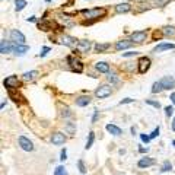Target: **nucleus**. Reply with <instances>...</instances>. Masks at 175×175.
Here are the masks:
<instances>
[{"label":"nucleus","instance_id":"1","mask_svg":"<svg viewBox=\"0 0 175 175\" xmlns=\"http://www.w3.org/2000/svg\"><path fill=\"white\" fill-rule=\"evenodd\" d=\"M82 13L88 19H99V18L105 16L107 10L102 7H95V9H89V10H82Z\"/></svg>","mask_w":175,"mask_h":175},{"label":"nucleus","instance_id":"2","mask_svg":"<svg viewBox=\"0 0 175 175\" xmlns=\"http://www.w3.org/2000/svg\"><path fill=\"white\" fill-rule=\"evenodd\" d=\"M19 146H21L23 150H26V152H32L34 150V143L31 142L29 139H26L25 136L19 137Z\"/></svg>","mask_w":175,"mask_h":175},{"label":"nucleus","instance_id":"3","mask_svg":"<svg viewBox=\"0 0 175 175\" xmlns=\"http://www.w3.org/2000/svg\"><path fill=\"white\" fill-rule=\"evenodd\" d=\"M10 39L15 44H23L25 43V35H23L21 31L13 29V31H10Z\"/></svg>","mask_w":175,"mask_h":175},{"label":"nucleus","instance_id":"4","mask_svg":"<svg viewBox=\"0 0 175 175\" xmlns=\"http://www.w3.org/2000/svg\"><path fill=\"white\" fill-rule=\"evenodd\" d=\"M146 37H148L146 31H134V32L131 34V41L137 43V44H142L146 39Z\"/></svg>","mask_w":175,"mask_h":175},{"label":"nucleus","instance_id":"5","mask_svg":"<svg viewBox=\"0 0 175 175\" xmlns=\"http://www.w3.org/2000/svg\"><path fill=\"white\" fill-rule=\"evenodd\" d=\"M150 67V59L149 57H140L139 60V71L140 73H146Z\"/></svg>","mask_w":175,"mask_h":175},{"label":"nucleus","instance_id":"6","mask_svg":"<svg viewBox=\"0 0 175 175\" xmlns=\"http://www.w3.org/2000/svg\"><path fill=\"white\" fill-rule=\"evenodd\" d=\"M3 85H5L7 89H15V88L19 86V80H18L16 76H9V77H6L5 79Z\"/></svg>","mask_w":175,"mask_h":175},{"label":"nucleus","instance_id":"7","mask_svg":"<svg viewBox=\"0 0 175 175\" xmlns=\"http://www.w3.org/2000/svg\"><path fill=\"white\" fill-rule=\"evenodd\" d=\"M91 47H92L91 41H88V39H82V41H79V43H77L76 50L79 51V53H88V51L91 50Z\"/></svg>","mask_w":175,"mask_h":175},{"label":"nucleus","instance_id":"8","mask_svg":"<svg viewBox=\"0 0 175 175\" xmlns=\"http://www.w3.org/2000/svg\"><path fill=\"white\" fill-rule=\"evenodd\" d=\"M95 95H96V98H107V96L111 95V88L108 85H104V86H101L99 89H96Z\"/></svg>","mask_w":175,"mask_h":175},{"label":"nucleus","instance_id":"9","mask_svg":"<svg viewBox=\"0 0 175 175\" xmlns=\"http://www.w3.org/2000/svg\"><path fill=\"white\" fill-rule=\"evenodd\" d=\"M159 82L162 83V88H164V89H172V88L175 86V80L172 76H164Z\"/></svg>","mask_w":175,"mask_h":175},{"label":"nucleus","instance_id":"10","mask_svg":"<svg viewBox=\"0 0 175 175\" xmlns=\"http://www.w3.org/2000/svg\"><path fill=\"white\" fill-rule=\"evenodd\" d=\"M67 61L70 63V66H71V69L75 71H77V73H80V71L83 70V66H82V63L77 60V59H75V57H69L67 59Z\"/></svg>","mask_w":175,"mask_h":175},{"label":"nucleus","instance_id":"11","mask_svg":"<svg viewBox=\"0 0 175 175\" xmlns=\"http://www.w3.org/2000/svg\"><path fill=\"white\" fill-rule=\"evenodd\" d=\"M28 50H29L28 45H22V44H15V45H12V51H13L16 55H23Z\"/></svg>","mask_w":175,"mask_h":175},{"label":"nucleus","instance_id":"12","mask_svg":"<svg viewBox=\"0 0 175 175\" xmlns=\"http://www.w3.org/2000/svg\"><path fill=\"white\" fill-rule=\"evenodd\" d=\"M59 43H60V44H64V45H67V47H76V45H77L76 39L73 38V37H69V35H63Z\"/></svg>","mask_w":175,"mask_h":175},{"label":"nucleus","instance_id":"13","mask_svg":"<svg viewBox=\"0 0 175 175\" xmlns=\"http://www.w3.org/2000/svg\"><path fill=\"white\" fill-rule=\"evenodd\" d=\"M51 142H53V144H57V146H60V144H63V143L66 142V136L63 134V133H54L53 134V137H51Z\"/></svg>","mask_w":175,"mask_h":175},{"label":"nucleus","instance_id":"14","mask_svg":"<svg viewBox=\"0 0 175 175\" xmlns=\"http://www.w3.org/2000/svg\"><path fill=\"white\" fill-rule=\"evenodd\" d=\"M139 168H148V166H152V165H155V159L152 158H142L140 161H139Z\"/></svg>","mask_w":175,"mask_h":175},{"label":"nucleus","instance_id":"15","mask_svg":"<svg viewBox=\"0 0 175 175\" xmlns=\"http://www.w3.org/2000/svg\"><path fill=\"white\" fill-rule=\"evenodd\" d=\"M131 10L130 3H120V5L115 6V12L117 13H127V12Z\"/></svg>","mask_w":175,"mask_h":175},{"label":"nucleus","instance_id":"16","mask_svg":"<svg viewBox=\"0 0 175 175\" xmlns=\"http://www.w3.org/2000/svg\"><path fill=\"white\" fill-rule=\"evenodd\" d=\"M95 69H96L99 73H108L109 71V64L108 63H105V61H98V63L95 64Z\"/></svg>","mask_w":175,"mask_h":175},{"label":"nucleus","instance_id":"17","mask_svg":"<svg viewBox=\"0 0 175 175\" xmlns=\"http://www.w3.org/2000/svg\"><path fill=\"white\" fill-rule=\"evenodd\" d=\"M133 45V41H128V39H121L118 43L115 44V48L117 50H126V48H130Z\"/></svg>","mask_w":175,"mask_h":175},{"label":"nucleus","instance_id":"18","mask_svg":"<svg viewBox=\"0 0 175 175\" xmlns=\"http://www.w3.org/2000/svg\"><path fill=\"white\" fill-rule=\"evenodd\" d=\"M175 48V45L174 44H168V43H162V44H159L156 48L153 50L155 53H161V51H165V50H172Z\"/></svg>","mask_w":175,"mask_h":175},{"label":"nucleus","instance_id":"19","mask_svg":"<svg viewBox=\"0 0 175 175\" xmlns=\"http://www.w3.org/2000/svg\"><path fill=\"white\" fill-rule=\"evenodd\" d=\"M107 131L108 133H111L112 136H120L121 134V128L120 127H117V126H114V124H107Z\"/></svg>","mask_w":175,"mask_h":175},{"label":"nucleus","instance_id":"20","mask_svg":"<svg viewBox=\"0 0 175 175\" xmlns=\"http://www.w3.org/2000/svg\"><path fill=\"white\" fill-rule=\"evenodd\" d=\"M10 50H12L10 43H7V41H5V39L0 43V53H2V54H7Z\"/></svg>","mask_w":175,"mask_h":175},{"label":"nucleus","instance_id":"21","mask_svg":"<svg viewBox=\"0 0 175 175\" xmlns=\"http://www.w3.org/2000/svg\"><path fill=\"white\" fill-rule=\"evenodd\" d=\"M91 104V98L89 96H79L76 99V105L77 107H86V105Z\"/></svg>","mask_w":175,"mask_h":175},{"label":"nucleus","instance_id":"22","mask_svg":"<svg viewBox=\"0 0 175 175\" xmlns=\"http://www.w3.org/2000/svg\"><path fill=\"white\" fill-rule=\"evenodd\" d=\"M37 76H38V71H37V70L26 71V73H23V80H26V82H31V80H34V79H35Z\"/></svg>","mask_w":175,"mask_h":175},{"label":"nucleus","instance_id":"23","mask_svg":"<svg viewBox=\"0 0 175 175\" xmlns=\"http://www.w3.org/2000/svg\"><path fill=\"white\" fill-rule=\"evenodd\" d=\"M162 32L166 37H172V35H175V26H165L162 29Z\"/></svg>","mask_w":175,"mask_h":175},{"label":"nucleus","instance_id":"24","mask_svg":"<svg viewBox=\"0 0 175 175\" xmlns=\"http://www.w3.org/2000/svg\"><path fill=\"white\" fill-rule=\"evenodd\" d=\"M93 140H95V133H93V131H91V133H89V137H88V142H86V146H85V149H91V148H92Z\"/></svg>","mask_w":175,"mask_h":175},{"label":"nucleus","instance_id":"25","mask_svg":"<svg viewBox=\"0 0 175 175\" xmlns=\"http://www.w3.org/2000/svg\"><path fill=\"white\" fill-rule=\"evenodd\" d=\"M109 48V44L108 43H105V44H96L95 45V50L98 51V53H102V51H105V50H108Z\"/></svg>","mask_w":175,"mask_h":175},{"label":"nucleus","instance_id":"26","mask_svg":"<svg viewBox=\"0 0 175 175\" xmlns=\"http://www.w3.org/2000/svg\"><path fill=\"white\" fill-rule=\"evenodd\" d=\"M161 91H164V88H162V83L161 82H155L152 86V93H158Z\"/></svg>","mask_w":175,"mask_h":175},{"label":"nucleus","instance_id":"27","mask_svg":"<svg viewBox=\"0 0 175 175\" xmlns=\"http://www.w3.org/2000/svg\"><path fill=\"white\" fill-rule=\"evenodd\" d=\"M15 6H16V10L21 12L22 9L26 6V2H25V0H16V2H15Z\"/></svg>","mask_w":175,"mask_h":175},{"label":"nucleus","instance_id":"28","mask_svg":"<svg viewBox=\"0 0 175 175\" xmlns=\"http://www.w3.org/2000/svg\"><path fill=\"white\" fill-rule=\"evenodd\" d=\"M54 175H69L67 174V171L64 169V166H57V168H55L54 169Z\"/></svg>","mask_w":175,"mask_h":175},{"label":"nucleus","instance_id":"29","mask_svg":"<svg viewBox=\"0 0 175 175\" xmlns=\"http://www.w3.org/2000/svg\"><path fill=\"white\" fill-rule=\"evenodd\" d=\"M172 169V165L168 162V161H165L164 165H162V168H161V172H168V171Z\"/></svg>","mask_w":175,"mask_h":175},{"label":"nucleus","instance_id":"30","mask_svg":"<svg viewBox=\"0 0 175 175\" xmlns=\"http://www.w3.org/2000/svg\"><path fill=\"white\" fill-rule=\"evenodd\" d=\"M77 166H79V171H80L82 174H85V172H86V168H85V164H83L82 159H80V161H77Z\"/></svg>","mask_w":175,"mask_h":175},{"label":"nucleus","instance_id":"31","mask_svg":"<svg viewBox=\"0 0 175 175\" xmlns=\"http://www.w3.org/2000/svg\"><path fill=\"white\" fill-rule=\"evenodd\" d=\"M146 104L149 105H152V107H155V108H161V104L159 102H156V101H152V99H146Z\"/></svg>","mask_w":175,"mask_h":175},{"label":"nucleus","instance_id":"32","mask_svg":"<svg viewBox=\"0 0 175 175\" xmlns=\"http://www.w3.org/2000/svg\"><path fill=\"white\" fill-rule=\"evenodd\" d=\"M165 114H166V117H172V114H174V107H165Z\"/></svg>","mask_w":175,"mask_h":175},{"label":"nucleus","instance_id":"33","mask_svg":"<svg viewBox=\"0 0 175 175\" xmlns=\"http://www.w3.org/2000/svg\"><path fill=\"white\" fill-rule=\"evenodd\" d=\"M166 3H169V0H156V2H155V5L159 6V7H162V6H165Z\"/></svg>","mask_w":175,"mask_h":175},{"label":"nucleus","instance_id":"34","mask_svg":"<svg viewBox=\"0 0 175 175\" xmlns=\"http://www.w3.org/2000/svg\"><path fill=\"white\" fill-rule=\"evenodd\" d=\"M108 80H109L111 83H118V79L115 77V75H111V73L108 75Z\"/></svg>","mask_w":175,"mask_h":175},{"label":"nucleus","instance_id":"35","mask_svg":"<svg viewBox=\"0 0 175 175\" xmlns=\"http://www.w3.org/2000/svg\"><path fill=\"white\" fill-rule=\"evenodd\" d=\"M140 139H142V142H144V143L150 142V136H146V134H140Z\"/></svg>","mask_w":175,"mask_h":175},{"label":"nucleus","instance_id":"36","mask_svg":"<svg viewBox=\"0 0 175 175\" xmlns=\"http://www.w3.org/2000/svg\"><path fill=\"white\" fill-rule=\"evenodd\" d=\"M66 159H67V153H66V149H63V150H61V155H60V161L64 162Z\"/></svg>","mask_w":175,"mask_h":175},{"label":"nucleus","instance_id":"37","mask_svg":"<svg viewBox=\"0 0 175 175\" xmlns=\"http://www.w3.org/2000/svg\"><path fill=\"white\" fill-rule=\"evenodd\" d=\"M159 136V127H156L155 130H153V133L150 134V139H155V137H158Z\"/></svg>","mask_w":175,"mask_h":175},{"label":"nucleus","instance_id":"38","mask_svg":"<svg viewBox=\"0 0 175 175\" xmlns=\"http://www.w3.org/2000/svg\"><path fill=\"white\" fill-rule=\"evenodd\" d=\"M48 51H50V47H44V48H43V53H39V55H41V57H44V55L47 54Z\"/></svg>","mask_w":175,"mask_h":175},{"label":"nucleus","instance_id":"39","mask_svg":"<svg viewBox=\"0 0 175 175\" xmlns=\"http://www.w3.org/2000/svg\"><path fill=\"white\" fill-rule=\"evenodd\" d=\"M124 57H131V55H137V51H130V53H124Z\"/></svg>","mask_w":175,"mask_h":175},{"label":"nucleus","instance_id":"40","mask_svg":"<svg viewBox=\"0 0 175 175\" xmlns=\"http://www.w3.org/2000/svg\"><path fill=\"white\" fill-rule=\"evenodd\" d=\"M130 102H133V99H131V98H126V99H123L120 104L123 105V104H130Z\"/></svg>","mask_w":175,"mask_h":175},{"label":"nucleus","instance_id":"41","mask_svg":"<svg viewBox=\"0 0 175 175\" xmlns=\"http://www.w3.org/2000/svg\"><path fill=\"white\" fill-rule=\"evenodd\" d=\"M67 130L70 131V133H73V131H75V126H73L71 123H69V124H67Z\"/></svg>","mask_w":175,"mask_h":175},{"label":"nucleus","instance_id":"42","mask_svg":"<svg viewBox=\"0 0 175 175\" xmlns=\"http://www.w3.org/2000/svg\"><path fill=\"white\" fill-rule=\"evenodd\" d=\"M139 152H140V153H146V152H149V148H143V146H140V148H139Z\"/></svg>","mask_w":175,"mask_h":175},{"label":"nucleus","instance_id":"43","mask_svg":"<svg viewBox=\"0 0 175 175\" xmlns=\"http://www.w3.org/2000/svg\"><path fill=\"white\" fill-rule=\"evenodd\" d=\"M61 114L64 115V117H69V115H70V111H69V108H64V109H63V112H61Z\"/></svg>","mask_w":175,"mask_h":175},{"label":"nucleus","instance_id":"44","mask_svg":"<svg viewBox=\"0 0 175 175\" xmlns=\"http://www.w3.org/2000/svg\"><path fill=\"white\" fill-rule=\"evenodd\" d=\"M96 118H98V111L95 109V112H93V117H92V123H95V121H96Z\"/></svg>","mask_w":175,"mask_h":175},{"label":"nucleus","instance_id":"45","mask_svg":"<svg viewBox=\"0 0 175 175\" xmlns=\"http://www.w3.org/2000/svg\"><path fill=\"white\" fill-rule=\"evenodd\" d=\"M171 101H172V104L175 105V92L172 93V95H171Z\"/></svg>","mask_w":175,"mask_h":175},{"label":"nucleus","instance_id":"46","mask_svg":"<svg viewBox=\"0 0 175 175\" xmlns=\"http://www.w3.org/2000/svg\"><path fill=\"white\" fill-rule=\"evenodd\" d=\"M28 22H35V16H31V18H28Z\"/></svg>","mask_w":175,"mask_h":175},{"label":"nucleus","instance_id":"47","mask_svg":"<svg viewBox=\"0 0 175 175\" xmlns=\"http://www.w3.org/2000/svg\"><path fill=\"white\" fill-rule=\"evenodd\" d=\"M172 130L175 131V117H174V121H172Z\"/></svg>","mask_w":175,"mask_h":175},{"label":"nucleus","instance_id":"48","mask_svg":"<svg viewBox=\"0 0 175 175\" xmlns=\"http://www.w3.org/2000/svg\"><path fill=\"white\" fill-rule=\"evenodd\" d=\"M172 144H174V146H175V140H174V142H172Z\"/></svg>","mask_w":175,"mask_h":175}]
</instances>
